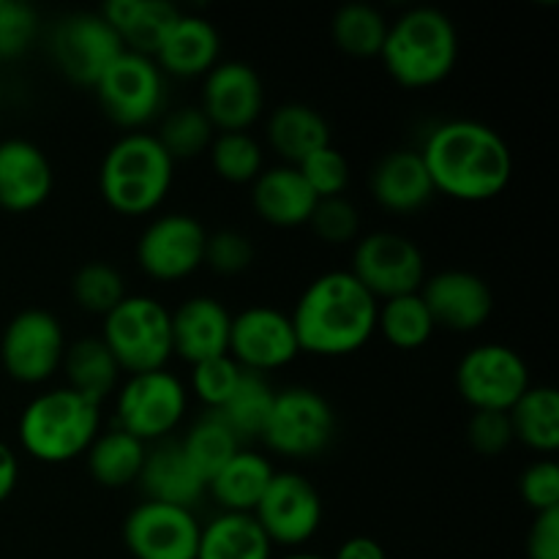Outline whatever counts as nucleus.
<instances>
[{
  "label": "nucleus",
  "instance_id": "c03bdc74",
  "mask_svg": "<svg viewBox=\"0 0 559 559\" xmlns=\"http://www.w3.org/2000/svg\"><path fill=\"white\" fill-rule=\"evenodd\" d=\"M38 33V14L20 0H0V60L16 58L33 44Z\"/></svg>",
  "mask_w": 559,
  "mask_h": 559
},
{
  "label": "nucleus",
  "instance_id": "a878e982",
  "mask_svg": "<svg viewBox=\"0 0 559 559\" xmlns=\"http://www.w3.org/2000/svg\"><path fill=\"white\" fill-rule=\"evenodd\" d=\"M98 14L112 25L129 52L153 58L183 11L167 0H109Z\"/></svg>",
  "mask_w": 559,
  "mask_h": 559
},
{
  "label": "nucleus",
  "instance_id": "79ce46f5",
  "mask_svg": "<svg viewBox=\"0 0 559 559\" xmlns=\"http://www.w3.org/2000/svg\"><path fill=\"white\" fill-rule=\"evenodd\" d=\"M300 175L309 183V189L314 191L317 200H331V197H344L349 186V162L336 145H325L320 151H314L311 156H306L298 164Z\"/></svg>",
  "mask_w": 559,
  "mask_h": 559
},
{
  "label": "nucleus",
  "instance_id": "39448f33",
  "mask_svg": "<svg viewBox=\"0 0 559 559\" xmlns=\"http://www.w3.org/2000/svg\"><path fill=\"white\" fill-rule=\"evenodd\" d=\"M175 180V162L158 145L156 134L126 131L109 145L98 167L102 200L120 216H147L167 200Z\"/></svg>",
  "mask_w": 559,
  "mask_h": 559
},
{
  "label": "nucleus",
  "instance_id": "2eb2a0df",
  "mask_svg": "<svg viewBox=\"0 0 559 559\" xmlns=\"http://www.w3.org/2000/svg\"><path fill=\"white\" fill-rule=\"evenodd\" d=\"M49 49L66 80L93 91L126 47L98 11H80L55 25Z\"/></svg>",
  "mask_w": 559,
  "mask_h": 559
},
{
  "label": "nucleus",
  "instance_id": "a19ab883",
  "mask_svg": "<svg viewBox=\"0 0 559 559\" xmlns=\"http://www.w3.org/2000/svg\"><path fill=\"white\" fill-rule=\"evenodd\" d=\"M306 227L328 246H347L360 238V213L347 197L320 200Z\"/></svg>",
  "mask_w": 559,
  "mask_h": 559
},
{
  "label": "nucleus",
  "instance_id": "5701e85b",
  "mask_svg": "<svg viewBox=\"0 0 559 559\" xmlns=\"http://www.w3.org/2000/svg\"><path fill=\"white\" fill-rule=\"evenodd\" d=\"M317 202V194L293 164L265 167L251 183V207L262 222L278 229L306 227Z\"/></svg>",
  "mask_w": 559,
  "mask_h": 559
},
{
  "label": "nucleus",
  "instance_id": "37998d69",
  "mask_svg": "<svg viewBox=\"0 0 559 559\" xmlns=\"http://www.w3.org/2000/svg\"><path fill=\"white\" fill-rule=\"evenodd\" d=\"M254 254V243L246 233H240V229H216V233H207L205 262L202 265H207L218 276H238V273L249 271Z\"/></svg>",
  "mask_w": 559,
  "mask_h": 559
},
{
  "label": "nucleus",
  "instance_id": "a18cd8bd",
  "mask_svg": "<svg viewBox=\"0 0 559 559\" xmlns=\"http://www.w3.org/2000/svg\"><path fill=\"white\" fill-rule=\"evenodd\" d=\"M467 442L480 456H500L513 445V426L508 413L478 409L467 420Z\"/></svg>",
  "mask_w": 559,
  "mask_h": 559
},
{
  "label": "nucleus",
  "instance_id": "1a4fd4ad",
  "mask_svg": "<svg viewBox=\"0 0 559 559\" xmlns=\"http://www.w3.org/2000/svg\"><path fill=\"white\" fill-rule=\"evenodd\" d=\"M102 112L115 126L140 131L164 112L167 104V80L156 60L147 55L123 49L118 60L104 71L93 87Z\"/></svg>",
  "mask_w": 559,
  "mask_h": 559
},
{
  "label": "nucleus",
  "instance_id": "8fccbe9b",
  "mask_svg": "<svg viewBox=\"0 0 559 559\" xmlns=\"http://www.w3.org/2000/svg\"><path fill=\"white\" fill-rule=\"evenodd\" d=\"M16 484H20V459L9 442L0 440V506L14 495Z\"/></svg>",
  "mask_w": 559,
  "mask_h": 559
},
{
  "label": "nucleus",
  "instance_id": "473e14b6",
  "mask_svg": "<svg viewBox=\"0 0 559 559\" xmlns=\"http://www.w3.org/2000/svg\"><path fill=\"white\" fill-rule=\"evenodd\" d=\"M178 442L180 451L186 453L191 467L202 475L205 484L240 451V448H246L216 413H205L197 420H191V426L186 429V435L180 437Z\"/></svg>",
  "mask_w": 559,
  "mask_h": 559
},
{
  "label": "nucleus",
  "instance_id": "6ab92c4d",
  "mask_svg": "<svg viewBox=\"0 0 559 559\" xmlns=\"http://www.w3.org/2000/svg\"><path fill=\"white\" fill-rule=\"evenodd\" d=\"M420 298L435 325L453 333L478 331L495 314V293L489 282L462 267H448L426 276Z\"/></svg>",
  "mask_w": 559,
  "mask_h": 559
},
{
  "label": "nucleus",
  "instance_id": "bb28decb",
  "mask_svg": "<svg viewBox=\"0 0 559 559\" xmlns=\"http://www.w3.org/2000/svg\"><path fill=\"white\" fill-rule=\"evenodd\" d=\"M265 136L267 145L278 153L282 164H293V167H298L306 156H311L320 147L333 145L325 115L304 102L278 104L267 118Z\"/></svg>",
  "mask_w": 559,
  "mask_h": 559
},
{
  "label": "nucleus",
  "instance_id": "4c0bfd02",
  "mask_svg": "<svg viewBox=\"0 0 559 559\" xmlns=\"http://www.w3.org/2000/svg\"><path fill=\"white\" fill-rule=\"evenodd\" d=\"M213 136H216V129L200 107H178L164 115L156 140L167 151V156L178 164L205 156L213 145Z\"/></svg>",
  "mask_w": 559,
  "mask_h": 559
},
{
  "label": "nucleus",
  "instance_id": "20e7f679",
  "mask_svg": "<svg viewBox=\"0 0 559 559\" xmlns=\"http://www.w3.org/2000/svg\"><path fill=\"white\" fill-rule=\"evenodd\" d=\"M102 431V404L69 385L49 388L25 404L16 424L22 451L41 464H69L85 456Z\"/></svg>",
  "mask_w": 559,
  "mask_h": 559
},
{
  "label": "nucleus",
  "instance_id": "f3484780",
  "mask_svg": "<svg viewBox=\"0 0 559 559\" xmlns=\"http://www.w3.org/2000/svg\"><path fill=\"white\" fill-rule=\"evenodd\" d=\"M202 524L194 511L142 500L123 519V544L131 559H197Z\"/></svg>",
  "mask_w": 559,
  "mask_h": 559
},
{
  "label": "nucleus",
  "instance_id": "9d476101",
  "mask_svg": "<svg viewBox=\"0 0 559 559\" xmlns=\"http://www.w3.org/2000/svg\"><path fill=\"white\" fill-rule=\"evenodd\" d=\"M349 273L382 304L399 295L420 293L429 265L413 238L393 229H374L355 240Z\"/></svg>",
  "mask_w": 559,
  "mask_h": 559
},
{
  "label": "nucleus",
  "instance_id": "423d86ee",
  "mask_svg": "<svg viewBox=\"0 0 559 559\" xmlns=\"http://www.w3.org/2000/svg\"><path fill=\"white\" fill-rule=\"evenodd\" d=\"M102 338L126 377L167 369L173 358L169 309L153 295H126L104 317Z\"/></svg>",
  "mask_w": 559,
  "mask_h": 559
},
{
  "label": "nucleus",
  "instance_id": "c9c22d12",
  "mask_svg": "<svg viewBox=\"0 0 559 559\" xmlns=\"http://www.w3.org/2000/svg\"><path fill=\"white\" fill-rule=\"evenodd\" d=\"M385 33V14L369 3L342 5L331 20L333 44L353 58H380Z\"/></svg>",
  "mask_w": 559,
  "mask_h": 559
},
{
  "label": "nucleus",
  "instance_id": "49530a36",
  "mask_svg": "<svg viewBox=\"0 0 559 559\" xmlns=\"http://www.w3.org/2000/svg\"><path fill=\"white\" fill-rule=\"evenodd\" d=\"M519 491L535 513L559 511V467L555 459L544 456L530 464L519 478Z\"/></svg>",
  "mask_w": 559,
  "mask_h": 559
},
{
  "label": "nucleus",
  "instance_id": "de8ad7c7",
  "mask_svg": "<svg viewBox=\"0 0 559 559\" xmlns=\"http://www.w3.org/2000/svg\"><path fill=\"white\" fill-rule=\"evenodd\" d=\"M527 559H559V511L535 513L527 533Z\"/></svg>",
  "mask_w": 559,
  "mask_h": 559
},
{
  "label": "nucleus",
  "instance_id": "412c9836",
  "mask_svg": "<svg viewBox=\"0 0 559 559\" xmlns=\"http://www.w3.org/2000/svg\"><path fill=\"white\" fill-rule=\"evenodd\" d=\"M55 173L47 153L31 140H0V207L9 213H31L49 200Z\"/></svg>",
  "mask_w": 559,
  "mask_h": 559
},
{
  "label": "nucleus",
  "instance_id": "09e8293b",
  "mask_svg": "<svg viewBox=\"0 0 559 559\" xmlns=\"http://www.w3.org/2000/svg\"><path fill=\"white\" fill-rule=\"evenodd\" d=\"M331 559H388L385 546L369 535H353L344 544H338L336 555Z\"/></svg>",
  "mask_w": 559,
  "mask_h": 559
},
{
  "label": "nucleus",
  "instance_id": "f257e3e1",
  "mask_svg": "<svg viewBox=\"0 0 559 559\" xmlns=\"http://www.w3.org/2000/svg\"><path fill=\"white\" fill-rule=\"evenodd\" d=\"M418 153L437 194L459 202L495 200L513 178V153L506 136L480 120L437 123Z\"/></svg>",
  "mask_w": 559,
  "mask_h": 559
},
{
  "label": "nucleus",
  "instance_id": "c756f323",
  "mask_svg": "<svg viewBox=\"0 0 559 559\" xmlns=\"http://www.w3.org/2000/svg\"><path fill=\"white\" fill-rule=\"evenodd\" d=\"M60 371L66 374V385L71 391L82 393L91 402L104 404L123 382V371H120L118 360L107 349V344L98 336L76 338L66 347L63 366Z\"/></svg>",
  "mask_w": 559,
  "mask_h": 559
},
{
  "label": "nucleus",
  "instance_id": "58836bf2",
  "mask_svg": "<svg viewBox=\"0 0 559 559\" xmlns=\"http://www.w3.org/2000/svg\"><path fill=\"white\" fill-rule=\"evenodd\" d=\"M126 295H129V289H126L123 273L115 265H109V262H85L71 276V298H74V304L82 311H87V314L102 317V320Z\"/></svg>",
  "mask_w": 559,
  "mask_h": 559
},
{
  "label": "nucleus",
  "instance_id": "6e6552de",
  "mask_svg": "<svg viewBox=\"0 0 559 559\" xmlns=\"http://www.w3.org/2000/svg\"><path fill=\"white\" fill-rule=\"evenodd\" d=\"M189 413V388L173 371L131 374L115 391V426L151 442L169 440Z\"/></svg>",
  "mask_w": 559,
  "mask_h": 559
},
{
  "label": "nucleus",
  "instance_id": "0eeeda50",
  "mask_svg": "<svg viewBox=\"0 0 559 559\" xmlns=\"http://www.w3.org/2000/svg\"><path fill=\"white\" fill-rule=\"evenodd\" d=\"M336 429V409L320 391L306 385H289L276 391L260 440L276 456L306 462V459H314L328 451Z\"/></svg>",
  "mask_w": 559,
  "mask_h": 559
},
{
  "label": "nucleus",
  "instance_id": "f8f14e48",
  "mask_svg": "<svg viewBox=\"0 0 559 559\" xmlns=\"http://www.w3.org/2000/svg\"><path fill=\"white\" fill-rule=\"evenodd\" d=\"M530 385L533 382L522 355L500 342L475 344L456 366V391L473 413H508Z\"/></svg>",
  "mask_w": 559,
  "mask_h": 559
},
{
  "label": "nucleus",
  "instance_id": "b1692460",
  "mask_svg": "<svg viewBox=\"0 0 559 559\" xmlns=\"http://www.w3.org/2000/svg\"><path fill=\"white\" fill-rule=\"evenodd\" d=\"M136 486L142 489L145 500L167 502V506L189 508V511H194L197 502L207 495V484L191 467L178 440H162L147 448L145 467H142Z\"/></svg>",
  "mask_w": 559,
  "mask_h": 559
},
{
  "label": "nucleus",
  "instance_id": "c85d7f7f",
  "mask_svg": "<svg viewBox=\"0 0 559 559\" xmlns=\"http://www.w3.org/2000/svg\"><path fill=\"white\" fill-rule=\"evenodd\" d=\"M145 456V442L112 426L107 431H98V437L85 451L87 475L102 489H129V486H136V480H140Z\"/></svg>",
  "mask_w": 559,
  "mask_h": 559
},
{
  "label": "nucleus",
  "instance_id": "ea45409f",
  "mask_svg": "<svg viewBox=\"0 0 559 559\" xmlns=\"http://www.w3.org/2000/svg\"><path fill=\"white\" fill-rule=\"evenodd\" d=\"M240 380H243V369L229 355H218V358H207L191 366L189 388L205 404L207 413H218L238 391Z\"/></svg>",
  "mask_w": 559,
  "mask_h": 559
},
{
  "label": "nucleus",
  "instance_id": "4be33fe9",
  "mask_svg": "<svg viewBox=\"0 0 559 559\" xmlns=\"http://www.w3.org/2000/svg\"><path fill=\"white\" fill-rule=\"evenodd\" d=\"M369 191L380 207L391 213H418L437 197L424 158L418 151H393L374 164L369 175Z\"/></svg>",
  "mask_w": 559,
  "mask_h": 559
},
{
  "label": "nucleus",
  "instance_id": "dca6fc26",
  "mask_svg": "<svg viewBox=\"0 0 559 559\" xmlns=\"http://www.w3.org/2000/svg\"><path fill=\"white\" fill-rule=\"evenodd\" d=\"M300 355L298 336L287 311L257 304L233 314L229 328V358L243 371L265 377L284 369Z\"/></svg>",
  "mask_w": 559,
  "mask_h": 559
},
{
  "label": "nucleus",
  "instance_id": "9b49d317",
  "mask_svg": "<svg viewBox=\"0 0 559 559\" xmlns=\"http://www.w3.org/2000/svg\"><path fill=\"white\" fill-rule=\"evenodd\" d=\"M66 347L63 322L52 311L22 309L0 333V364L11 380L41 385L60 371Z\"/></svg>",
  "mask_w": 559,
  "mask_h": 559
},
{
  "label": "nucleus",
  "instance_id": "ddd939ff",
  "mask_svg": "<svg viewBox=\"0 0 559 559\" xmlns=\"http://www.w3.org/2000/svg\"><path fill=\"white\" fill-rule=\"evenodd\" d=\"M251 516L273 546L298 549L320 533L325 506L320 489L306 475L295 469H276Z\"/></svg>",
  "mask_w": 559,
  "mask_h": 559
},
{
  "label": "nucleus",
  "instance_id": "aec40b11",
  "mask_svg": "<svg viewBox=\"0 0 559 559\" xmlns=\"http://www.w3.org/2000/svg\"><path fill=\"white\" fill-rule=\"evenodd\" d=\"M169 328H173V355L186 364L229 355V328L233 314L227 306L211 295H191L169 309Z\"/></svg>",
  "mask_w": 559,
  "mask_h": 559
},
{
  "label": "nucleus",
  "instance_id": "f03ea898",
  "mask_svg": "<svg viewBox=\"0 0 559 559\" xmlns=\"http://www.w3.org/2000/svg\"><path fill=\"white\" fill-rule=\"evenodd\" d=\"M380 300L349 271H328L311 278L289 311L300 353L344 358L364 349L377 333Z\"/></svg>",
  "mask_w": 559,
  "mask_h": 559
},
{
  "label": "nucleus",
  "instance_id": "4468645a",
  "mask_svg": "<svg viewBox=\"0 0 559 559\" xmlns=\"http://www.w3.org/2000/svg\"><path fill=\"white\" fill-rule=\"evenodd\" d=\"M207 229L189 213H164L136 238V265L153 282H183L205 262Z\"/></svg>",
  "mask_w": 559,
  "mask_h": 559
},
{
  "label": "nucleus",
  "instance_id": "393cba45",
  "mask_svg": "<svg viewBox=\"0 0 559 559\" xmlns=\"http://www.w3.org/2000/svg\"><path fill=\"white\" fill-rule=\"evenodd\" d=\"M222 58V36L207 16L180 14L153 60L164 76H205Z\"/></svg>",
  "mask_w": 559,
  "mask_h": 559
},
{
  "label": "nucleus",
  "instance_id": "3c124183",
  "mask_svg": "<svg viewBox=\"0 0 559 559\" xmlns=\"http://www.w3.org/2000/svg\"><path fill=\"white\" fill-rule=\"evenodd\" d=\"M278 559H328V557H320V555H309V551H293V555H284Z\"/></svg>",
  "mask_w": 559,
  "mask_h": 559
},
{
  "label": "nucleus",
  "instance_id": "72a5a7b5",
  "mask_svg": "<svg viewBox=\"0 0 559 559\" xmlns=\"http://www.w3.org/2000/svg\"><path fill=\"white\" fill-rule=\"evenodd\" d=\"M435 331L437 325L420 293L382 300L377 309V333L396 349H420L431 342Z\"/></svg>",
  "mask_w": 559,
  "mask_h": 559
},
{
  "label": "nucleus",
  "instance_id": "e433bc0d",
  "mask_svg": "<svg viewBox=\"0 0 559 559\" xmlns=\"http://www.w3.org/2000/svg\"><path fill=\"white\" fill-rule=\"evenodd\" d=\"M213 173L233 186H251L265 169V151L251 131H222L207 151Z\"/></svg>",
  "mask_w": 559,
  "mask_h": 559
},
{
  "label": "nucleus",
  "instance_id": "f704fd0d",
  "mask_svg": "<svg viewBox=\"0 0 559 559\" xmlns=\"http://www.w3.org/2000/svg\"><path fill=\"white\" fill-rule=\"evenodd\" d=\"M273 399H276V391H273L265 377L254 374V371H243L238 391L233 393V399L216 415L246 445L251 440H260L262 431H265Z\"/></svg>",
  "mask_w": 559,
  "mask_h": 559
},
{
  "label": "nucleus",
  "instance_id": "7ed1b4c3",
  "mask_svg": "<svg viewBox=\"0 0 559 559\" xmlns=\"http://www.w3.org/2000/svg\"><path fill=\"white\" fill-rule=\"evenodd\" d=\"M380 60L391 80L407 91L440 85L459 63L456 25L435 5H413L388 22Z\"/></svg>",
  "mask_w": 559,
  "mask_h": 559
},
{
  "label": "nucleus",
  "instance_id": "7c9ffc66",
  "mask_svg": "<svg viewBox=\"0 0 559 559\" xmlns=\"http://www.w3.org/2000/svg\"><path fill=\"white\" fill-rule=\"evenodd\" d=\"M197 559H273V544L251 513H218L202 524Z\"/></svg>",
  "mask_w": 559,
  "mask_h": 559
},
{
  "label": "nucleus",
  "instance_id": "2f4dec72",
  "mask_svg": "<svg viewBox=\"0 0 559 559\" xmlns=\"http://www.w3.org/2000/svg\"><path fill=\"white\" fill-rule=\"evenodd\" d=\"M513 442L549 459L559 448V393L551 385H530L527 393L508 409Z\"/></svg>",
  "mask_w": 559,
  "mask_h": 559
},
{
  "label": "nucleus",
  "instance_id": "cd10ccee",
  "mask_svg": "<svg viewBox=\"0 0 559 559\" xmlns=\"http://www.w3.org/2000/svg\"><path fill=\"white\" fill-rule=\"evenodd\" d=\"M273 475H276V467H273V462L265 453L240 448L207 480V495L222 508V513H254V508L260 506Z\"/></svg>",
  "mask_w": 559,
  "mask_h": 559
},
{
  "label": "nucleus",
  "instance_id": "a211bd4d",
  "mask_svg": "<svg viewBox=\"0 0 559 559\" xmlns=\"http://www.w3.org/2000/svg\"><path fill=\"white\" fill-rule=\"evenodd\" d=\"M197 107L205 112L216 134L249 131L265 112L262 76L246 60H218L202 76V93Z\"/></svg>",
  "mask_w": 559,
  "mask_h": 559
}]
</instances>
